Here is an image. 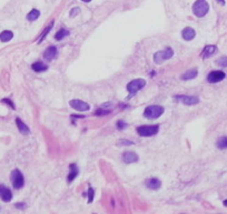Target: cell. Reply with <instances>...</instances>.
Here are the masks:
<instances>
[{
	"label": "cell",
	"instance_id": "obj_1",
	"mask_svg": "<svg viewBox=\"0 0 227 214\" xmlns=\"http://www.w3.org/2000/svg\"><path fill=\"white\" fill-rule=\"evenodd\" d=\"M164 107H160V105H149L147 107L144 111V115L147 119H150V120H154V119H157L164 113Z\"/></svg>",
	"mask_w": 227,
	"mask_h": 214
},
{
	"label": "cell",
	"instance_id": "obj_2",
	"mask_svg": "<svg viewBox=\"0 0 227 214\" xmlns=\"http://www.w3.org/2000/svg\"><path fill=\"white\" fill-rule=\"evenodd\" d=\"M209 10V6L206 0H197L193 6V12L195 16L197 17H204Z\"/></svg>",
	"mask_w": 227,
	"mask_h": 214
},
{
	"label": "cell",
	"instance_id": "obj_3",
	"mask_svg": "<svg viewBox=\"0 0 227 214\" xmlns=\"http://www.w3.org/2000/svg\"><path fill=\"white\" fill-rule=\"evenodd\" d=\"M173 55H174V50H173L172 48H167V49H165V50H162V51L156 52L155 55H154V61H155V63H157V65H160V63H162L165 60L170 59Z\"/></svg>",
	"mask_w": 227,
	"mask_h": 214
},
{
	"label": "cell",
	"instance_id": "obj_4",
	"mask_svg": "<svg viewBox=\"0 0 227 214\" xmlns=\"http://www.w3.org/2000/svg\"><path fill=\"white\" fill-rule=\"evenodd\" d=\"M10 180H11V183H12L15 189H21L23 186V184H25V179H23V173L18 169L13 170V171L11 172Z\"/></svg>",
	"mask_w": 227,
	"mask_h": 214
},
{
	"label": "cell",
	"instance_id": "obj_5",
	"mask_svg": "<svg viewBox=\"0 0 227 214\" xmlns=\"http://www.w3.org/2000/svg\"><path fill=\"white\" fill-rule=\"evenodd\" d=\"M146 85V81L144 79H135L133 81H130L128 85H127V91L129 92L130 95H134V94L138 92L140 89H143L144 87Z\"/></svg>",
	"mask_w": 227,
	"mask_h": 214
},
{
	"label": "cell",
	"instance_id": "obj_6",
	"mask_svg": "<svg viewBox=\"0 0 227 214\" xmlns=\"http://www.w3.org/2000/svg\"><path fill=\"white\" fill-rule=\"evenodd\" d=\"M158 125H144L137 128V132L140 136H152L156 133H158Z\"/></svg>",
	"mask_w": 227,
	"mask_h": 214
},
{
	"label": "cell",
	"instance_id": "obj_7",
	"mask_svg": "<svg viewBox=\"0 0 227 214\" xmlns=\"http://www.w3.org/2000/svg\"><path fill=\"white\" fill-rule=\"evenodd\" d=\"M175 99L183 102L186 105H195L199 102V99L197 97H194V95H176Z\"/></svg>",
	"mask_w": 227,
	"mask_h": 214
},
{
	"label": "cell",
	"instance_id": "obj_8",
	"mask_svg": "<svg viewBox=\"0 0 227 214\" xmlns=\"http://www.w3.org/2000/svg\"><path fill=\"white\" fill-rule=\"evenodd\" d=\"M225 79V72L223 71H211L209 72V75H207V81L211 82V83H216V82H219L222 80Z\"/></svg>",
	"mask_w": 227,
	"mask_h": 214
},
{
	"label": "cell",
	"instance_id": "obj_9",
	"mask_svg": "<svg viewBox=\"0 0 227 214\" xmlns=\"http://www.w3.org/2000/svg\"><path fill=\"white\" fill-rule=\"evenodd\" d=\"M69 104H70V107H72V109H75V110H77V111H87V110H89V108H90L89 107V104L81 100H72L69 102Z\"/></svg>",
	"mask_w": 227,
	"mask_h": 214
},
{
	"label": "cell",
	"instance_id": "obj_10",
	"mask_svg": "<svg viewBox=\"0 0 227 214\" xmlns=\"http://www.w3.org/2000/svg\"><path fill=\"white\" fill-rule=\"evenodd\" d=\"M0 198L3 202H10L12 199V193L9 189L6 188L5 185L0 184Z\"/></svg>",
	"mask_w": 227,
	"mask_h": 214
},
{
	"label": "cell",
	"instance_id": "obj_11",
	"mask_svg": "<svg viewBox=\"0 0 227 214\" xmlns=\"http://www.w3.org/2000/svg\"><path fill=\"white\" fill-rule=\"evenodd\" d=\"M123 161L125 163H135L138 161V155L134 151H126L123 154Z\"/></svg>",
	"mask_w": 227,
	"mask_h": 214
},
{
	"label": "cell",
	"instance_id": "obj_12",
	"mask_svg": "<svg viewBox=\"0 0 227 214\" xmlns=\"http://www.w3.org/2000/svg\"><path fill=\"white\" fill-rule=\"evenodd\" d=\"M57 49H56V47H54V45H51V47H48V48L46 49L45 52H44V58L46 59V60H48V61H51V60H54V59L57 57Z\"/></svg>",
	"mask_w": 227,
	"mask_h": 214
},
{
	"label": "cell",
	"instance_id": "obj_13",
	"mask_svg": "<svg viewBox=\"0 0 227 214\" xmlns=\"http://www.w3.org/2000/svg\"><path fill=\"white\" fill-rule=\"evenodd\" d=\"M182 36H183V39L184 40H186V41H190V40H193L195 38L196 32H195V30L193 29V28L187 27V28H185V29L183 30Z\"/></svg>",
	"mask_w": 227,
	"mask_h": 214
},
{
	"label": "cell",
	"instance_id": "obj_14",
	"mask_svg": "<svg viewBox=\"0 0 227 214\" xmlns=\"http://www.w3.org/2000/svg\"><path fill=\"white\" fill-rule=\"evenodd\" d=\"M216 47L215 45H206L204 48V50L201 51V57L203 59H207V58H209V57H211V55H214L215 53V51H216Z\"/></svg>",
	"mask_w": 227,
	"mask_h": 214
},
{
	"label": "cell",
	"instance_id": "obj_15",
	"mask_svg": "<svg viewBox=\"0 0 227 214\" xmlns=\"http://www.w3.org/2000/svg\"><path fill=\"white\" fill-rule=\"evenodd\" d=\"M146 185H147V188L152 189V190H157V189L160 188V185H162V182L159 181L158 179L150 178V179H148V180L146 181Z\"/></svg>",
	"mask_w": 227,
	"mask_h": 214
},
{
	"label": "cell",
	"instance_id": "obj_16",
	"mask_svg": "<svg viewBox=\"0 0 227 214\" xmlns=\"http://www.w3.org/2000/svg\"><path fill=\"white\" fill-rule=\"evenodd\" d=\"M16 124H17L18 130L20 131V133H21V134H29V133H30L29 128L27 127L26 124L23 123V122L20 120L19 118H17V119H16Z\"/></svg>",
	"mask_w": 227,
	"mask_h": 214
},
{
	"label": "cell",
	"instance_id": "obj_17",
	"mask_svg": "<svg viewBox=\"0 0 227 214\" xmlns=\"http://www.w3.org/2000/svg\"><path fill=\"white\" fill-rule=\"evenodd\" d=\"M13 38V33L12 31H9V30H5L0 33V41L2 42H8Z\"/></svg>",
	"mask_w": 227,
	"mask_h": 214
},
{
	"label": "cell",
	"instance_id": "obj_18",
	"mask_svg": "<svg viewBox=\"0 0 227 214\" xmlns=\"http://www.w3.org/2000/svg\"><path fill=\"white\" fill-rule=\"evenodd\" d=\"M33 71H36V72H42V71H46L47 69H48V65H45L42 61H37L35 62L33 65Z\"/></svg>",
	"mask_w": 227,
	"mask_h": 214
},
{
	"label": "cell",
	"instance_id": "obj_19",
	"mask_svg": "<svg viewBox=\"0 0 227 214\" xmlns=\"http://www.w3.org/2000/svg\"><path fill=\"white\" fill-rule=\"evenodd\" d=\"M197 69H191V70H188L186 73H184L182 75V79L183 80H191V79H194L197 75Z\"/></svg>",
	"mask_w": 227,
	"mask_h": 214
},
{
	"label": "cell",
	"instance_id": "obj_20",
	"mask_svg": "<svg viewBox=\"0 0 227 214\" xmlns=\"http://www.w3.org/2000/svg\"><path fill=\"white\" fill-rule=\"evenodd\" d=\"M39 16H40V12H39V10L33 9L29 13H28V15H27V19L29 20V21H33V20L38 19Z\"/></svg>",
	"mask_w": 227,
	"mask_h": 214
},
{
	"label": "cell",
	"instance_id": "obj_21",
	"mask_svg": "<svg viewBox=\"0 0 227 214\" xmlns=\"http://www.w3.org/2000/svg\"><path fill=\"white\" fill-rule=\"evenodd\" d=\"M216 145H217L218 149L221 150L227 149V136H222L221 139H218Z\"/></svg>",
	"mask_w": 227,
	"mask_h": 214
},
{
	"label": "cell",
	"instance_id": "obj_22",
	"mask_svg": "<svg viewBox=\"0 0 227 214\" xmlns=\"http://www.w3.org/2000/svg\"><path fill=\"white\" fill-rule=\"evenodd\" d=\"M52 26H54V21H51V22L49 23L48 26H47V28H46V29L44 30V32L41 33V36H40V38L38 39V43H40V42L42 41V40L45 39L46 36H47V35L49 33V31H50V30L52 29Z\"/></svg>",
	"mask_w": 227,
	"mask_h": 214
},
{
	"label": "cell",
	"instance_id": "obj_23",
	"mask_svg": "<svg viewBox=\"0 0 227 214\" xmlns=\"http://www.w3.org/2000/svg\"><path fill=\"white\" fill-rule=\"evenodd\" d=\"M70 168H72V173L68 175V179H67V180H68V182H72L74 180H75L76 176L78 175V169L76 168L75 164H72V166H70Z\"/></svg>",
	"mask_w": 227,
	"mask_h": 214
},
{
	"label": "cell",
	"instance_id": "obj_24",
	"mask_svg": "<svg viewBox=\"0 0 227 214\" xmlns=\"http://www.w3.org/2000/svg\"><path fill=\"white\" fill-rule=\"evenodd\" d=\"M67 36H69V31L68 30H66V29H60L58 31V32L56 33V40H61V39H64L65 37H67Z\"/></svg>",
	"mask_w": 227,
	"mask_h": 214
},
{
	"label": "cell",
	"instance_id": "obj_25",
	"mask_svg": "<svg viewBox=\"0 0 227 214\" xmlns=\"http://www.w3.org/2000/svg\"><path fill=\"white\" fill-rule=\"evenodd\" d=\"M217 65H221V67H223V68H226L227 67V57H222V58H219L217 60Z\"/></svg>",
	"mask_w": 227,
	"mask_h": 214
},
{
	"label": "cell",
	"instance_id": "obj_26",
	"mask_svg": "<svg viewBox=\"0 0 227 214\" xmlns=\"http://www.w3.org/2000/svg\"><path fill=\"white\" fill-rule=\"evenodd\" d=\"M88 196H89V202H93V199H94V190L93 189H89V193H88Z\"/></svg>",
	"mask_w": 227,
	"mask_h": 214
},
{
	"label": "cell",
	"instance_id": "obj_27",
	"mask_svg": "<svg viewBox=\"0 0 227 214\" xmlns=\"http://www.w3.org/2000/svg\"><path fill=\"white\" fill-rule=\"evenodd\" d=\"M119 142L121 143V144H124V145H131V144H133V142L129 141V140H120Z\"/></svg>",
	"mask_w": 227,
	"mask_h": 214
},
{
	"label": "cell",
	"instance_id": "obj_28",
	"mask_svg": "<svg viewBox=\"0 0 227 214\" xmlns=\"http://www.w3.org/2000/svg\"><path fill=\"white\" fill-rule=\"evenodd\" d=\"M126 127L127 125L125 122H121V121H118V122H117V128H118V129H124V128H126Z\"/></svg>",
	"mask_w": 227,
	"mask_h": 214
},
{
	"label": "cell",
	"instance_id": "obj_29",
	"mask_svg": "<svg viewBox=\"0 0 227 214\" xmlns=\"http://www.w3.org/2000/svg\"><path fill=\"white\" fill-rule=\"evenodd\" d=\"M2 102H5V103H8L10 105V107L12 108V109H15V105H13V103L11 102V101L9 100V99H3L2 100Z\"/></svg>",
	"mask_w": 227,
	"mask_h": 214
},
{
	"label": "cell",
	"instance_id": "obj_30",
	"mask_svg": "<svg viewBox=\"0 0 227 214\" xmlns=\"http://www.w3.org/2000/svg\"><path fill=\"white\" fill-rule=\"evenodd\" d=\"M109 112H110V111H103V110H98V111H96V112H95V114H97V115H98V114H107V113H109Z\"/></svg>",
	"mask_w": 227,
	"mask_h": 214
},
{
	"label": "cell",
	"instance_id": "obj_31",
	"mask_svg": "<svg viewBox=\"0 0 227 214\" xmlns=\"http://www.w3.org/2000/svg\"><path fill=\"white\" fill-rule=\"evenodd\" d=\"M76 12H79V8H74V10H72V16H74Z\"/></svg>",
	"mask_w": 227,
	"mask_h": 214
},
{
	"label": "cell",
	"instance_id": "obj_32",
	"mask_svg": "<svg viewBox=\"0 0 227 214\" xmlns=\"http://www.w3.org/2000/svg\"><path fill=\"white\" fill-rule=\"evenodd\" d=\"M217 2H219L221 5H225V0H217Z\"/></svg>",
	"mask_w": 227,
	"mask_h": 214
},
{
	"label": "cell",
	"instance_id": "obj_33",
	"mask_svg": "<svg viewBox=\"0 0 227 214\" xmlns=\"http://www.w3.org/2000/svg\"><path fill=\"white\" fill-rule=\"evenodd\" d=\"M223 204H224L225 206H227V200H225V201H224V203H223Z\"/></svg>",
	"mask_w": 227,
	"mask_h": 214
},
{
	"label": "cell",
	"instance_id": "obj_34",
	"mask_svg": "<svg viewBox=\"0 0 227 214\" xmlns=\"http://www.w3.org/2000/svg\"><path fill=\"white\" fill-rule=\"evenodd\" d=\"M82 1H85V2H89V1H91V0H82Z\"/></svg>",
	"mask_w": 227,
	"mask_h": 214
}]
</instances>
